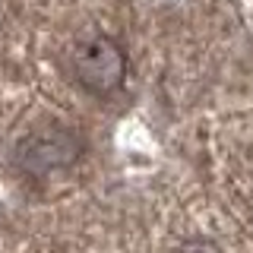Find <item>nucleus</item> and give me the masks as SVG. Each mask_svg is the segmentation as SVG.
Wrapping results in <instances>:
<instances>
[{
    "instance_id": "nucleus-1",
    "label": "nucleus",
    "mask_w": 253,
    "mask_h": 253,
    "mask_svg": "<svg viewBox=\"0 0 253 253\" xmlns=\"http://www.w3.org/2000/svg\"><path fill=\"white\" fill-rule=\"evenodd\" d=\"M70 73L89 95H114L126 79V54L111 35H89L70 54Z\"/></svg>"
},
{
    "instance_id": "nucleus-2",
    "label": "nucleus",
    "mask_w": 253,
    "mask_h": 253,
    "mask_svg": "<svg viewBox=\"0 0 253 253\" xmlns=\"http://www.w3.org/2000/svg\"><path fill=\"white\" fill-rule=\"evenodd\" d=\"M79 155H83V142H79L76 133H70L67 126L51 124V126H38V130L26 133L13 152V162L22 174L44 177V174L76 165Z\"/></svg>"
},
{
    "instance_id": "nucleus-3",
    "label": "nucleus",
    "mask_w": 253,
    "mask_h": 253,
    "mask_svg": "<svg viewBox=\"0 0 253 253\" xmlns=\"http://www.w3.org/2000/svg\"><path fill=\"white\" fill-rule=\"evenodd\" d=\"M177 253H221V247L209 237H190L187 244H180Z\"/></svg>"
}]
</instances>
